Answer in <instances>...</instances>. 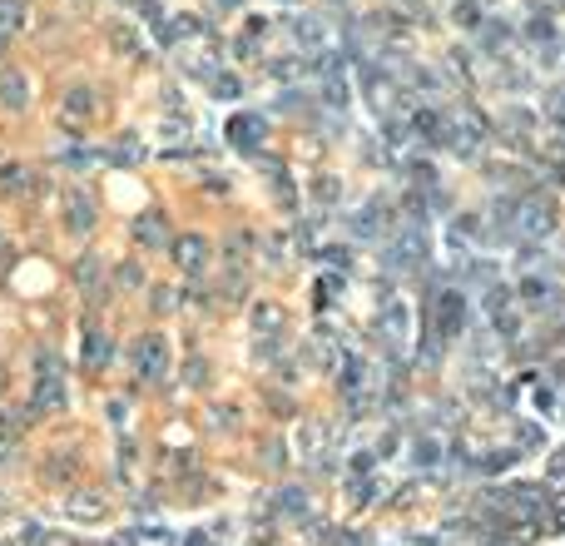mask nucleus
<instances>
[{"instance_id": "f257e3e1", "label": "nucleus", "mask_w": 565, "mask_h": 546, "mask_svg": "<svg viewBox=\"0 0 565 546\" xmlns=\"http://www.w3.org/2000/svg\"><path fill=\"white\" fill-rule=\"evenodd\" d=\"M422 253H427V234H422V229H407L397 244H392V253H387V258L402 268V263H412V258H422Z\"/></svg>"}, {"instance_id": "f03ea898", "label": "nucleus", "mask_w": 565, "mask_h": 546, "mask_svg": "<svg viewBox=\"0 0 565 546\" xmlns=\"http://www.w3.org/2000/svg\"><path fill=\"white\" fill-rule=\"evenodd\" d=\"M70 229H75V234H90V229H94V204H90L80 189L70 194Z\"/></svg>"}, {"instance_id": "7ed1b4c3", "label": "nucleus", "mask_w": 565, "mask_h": 546, "mask_svg": "<svg viewBox=\"0 0 565 546\" xmlns=\"http://www.w3.org/2000/svg\"><path fill=\"white\" fill-rule=\"evenodd\" d=\"M229 139H234V144H258V139H263V120H253V115H238V120L229 125Z\"/></svg>"}, {"instance_id": "20e7f679", "label": "nucleus", "mask_w": 565, "mask_h": 546, "mask_svg": "<svg viewBox=\"0 0 565 546\" xmlns=\"http://www.w3.org/2000/svg\"><path fill=\"white\" fill-rule=\"evenodd\" d=\"M25 94H30V90H25V80H20L15 70L0 75V99H6V104H15V109H20V104H25Z\"/></svg>"}, {"instance_id": "39448f33", "label": "nucleus", "mask_w": 565, "mask_h": 546, "mask_svg": "<svg viewBox=\"0 0 565 546\" xmlns=\"http://www.w3.org/2000/svg\"><path fill=\"white\" fill-rule=\"evenodd\" d=\"M159 363H164V343H159V338H149V343L139 348V372H144V377H154V372H159Z\"/></svg>"}, {"instance_id": "423d86ee", "label": "nucleus", "mask_w": 565, "mask_h": 546, "mask_svg": "<svg viewBox=\"0 0 565 546\" xmlns=\"http://www.w3.org/2000/svg\"><path fill=\"white\" fill-rule=\"evenodd\" d=\"M521 229H526V234H545V229H550V214H545L541 204H526V209H521Z\"/></svg>"}, {"instance_id": "0eeeda50", "label": "nucleus", "mask_w": 565, "mask_h": 546, "mask_svg": "<svg viewBox=\"0 0 565 546\" xmlns=\"http://www.w3.org/2000/svg\"><path fill=\"white\" fill-rule=\"evenodd\" d=\"M174 253H179V263H184V268H199V263H203V239H179V244H174Z\"/></svg>"}, {"instance_id": "6e6552de", "label": "nucleus", "mask_w": 565, "mask_h": 546, "mask_svg": "<svg viewBox=\"0 0 565 546\" xmlns=\"http://www.w3.org/2000/svg\"><path fill=\"white\" fill-rule=\"evenodd\" d=\"M20 25V0H0V40H10Z\"/></svg>"}, {"instance_id": "1a4fd4ad", "label": "nucleus", "mask_w": 565, "mask_h": 546, "mask_svg": "<svg viewBox=\"0 0 565 546\" xmlns=\"http://www.w3.org/2000/svg\"><path fill=\"white\" fill-rule=\"evenodd\" d=\"M441 328H446V333H457V328H462V298H457V293L441 298Z\"/></svg>"}, {"instance_id": "9d476101", "label": "nucleus", "mask_w": 565, "mask_h": 546, "mask_svg": "<svg viewBox=\"0 0 565 546\" xmlns=\"http://www.w3.org/2000/svg\"><path fill=\"white\" fill-rule=\"evenodd\" d=\"M25 184H30L25 169H0V194H15V189H25Z\"/></svg>"}, {"instance_id": "9b49d317", "label": "nucleus", "mask_w": 565, "mask_h": 546, "mask_svg": "<svg viewBox=\"0 0 565 546\" xmlns=\"http://www.w3.org/2000/svg\"><path fill=\"white\" fill-rule=\"evenodd\" d=\"M90 104H94V94H90V90H75V94H70V115H90Z\"/></svg>"}, {"instance_id": "f8f14e48", "label": "nucleus", "mask_w": 565, "mask_h": 546, "mask_svg": "<svg viewBox=\"0 0 565 546\" xmlns=\"http://www.w3.org/2000/svg\"><path fill=\"white\" fill-rule=\"evenodd\" d=\"M457 20H462V25H476L481 10H476V6H457Z\"/></svg>"}, {"instance_id": "ddd939ff", "label": "nucleus", "mask_w": 565, "mask_h": 546, "mask_svg": "<svg viewBox=\"0 0 565 546\" xmlns=\"http://www.w3.org/2000/svg\"><path fill=\"white\" fill-rule=\"evenodd\" d=\"M85 358H90V363H104V358H109V353H104V338H90V353H85Z\"/></svg>"}, {"instance_id": "4468645a", "label": "nucleus", "mask_w": 565, "mask_h": 546, "mask_svg": "<svg viewBox=\"0 0 565 546\" xmlns=\"http://www.w3.org/2000/svg\"><path fill=\"white\" fill-rule=\"evenodd\" d=\"M80 279H85V284H90V279H99V263H94V258H85V263H80Z\"/></svg>"}, {"instance_id": "2eb2a0df", "label": "nucleus", "mask_w": 565, "mask_h": 546, "mask_svg": "<svg viewBox=\"0 0 565 546\" xmlns=\"http://www.w3.org/2000/svg\"><path fill=\"white\" fill-rule=\"evenodd\" d=\"M417 130H422V134H436V115H417Z\"/></svg>"}, {"instance_id": "dca6fc26", "label": "nucleus", "mask_w": 565, "mask_h": 546, "mask_svg": "<svg viewBox=\"0 0 565 546\" xmlns=\"http://www.w3.org/2000/svg\"><path fill=\"white\" fill-rule=\"evenodd\" d=\"M223 6H238V0H223Z\"/></svg>"}]
</instances>
